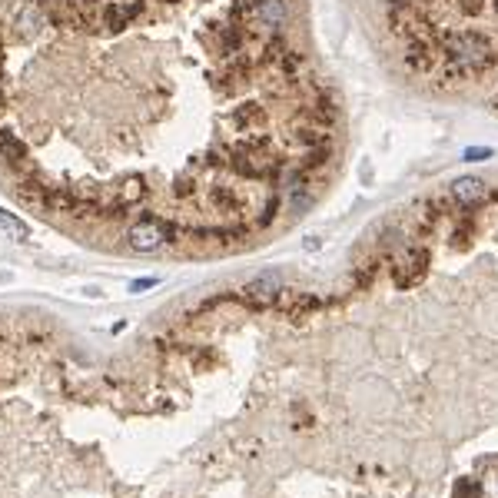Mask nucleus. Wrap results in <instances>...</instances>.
I'll return each mask as SVG.
<instances>
[{"label":"nucleus","instance_id":"nucleus-1","mask_svg":"<svg viewBox=\"0 0 498 498\" xmlns=\"http://www.w3.org/2000/svg\"><path fill=\"white\" fill-rule=\"evenodd\" d=\"M435 50H439V57L458 60L472 76L492 70L498 60V47L492 44L482 30H448V33L439 30Z\"/></svg>","mask_w":498,"mask_h":498},{"label":"nucleus","instance_id":"nucleus-2","mask_svg":"<svg viewBox=\"0 0 498 498\" xmlns=\"http://www.w3.org/2000/svg\"><path fill=\"white\" fill-rule=\"evenodd\" d=\"M452 199L462 206V209H482L485 203H495L498 193H492L488 183L478 180V176H462V180L452 183Z\"/></svg>","mask_w":498,"mask_h":498},{"label":"nucleus","instance_id":"nucleus-3","mask_svg":"<svg viewBox=\"0 0 498 498\" xmlns=\"http://www.w3.org/2000/svg\"><path fill=\"white\" fill-rule=\"evenodd\" d=\"M435 40L429 37H412L409 47H405V66H409L412 74H429L435 66Z\"/></svg>","mask_w":498,"mask_h":498},{"label":"nucleus","instance_id":"nucleus-4","mask_svg":"<svg viewBox=\"0 0 498 498\" xmlns=\"http://www.w3.org/2000/svg\"><path fill=\"white\" fill-rule=\"evenodd\" d=\"M256 13L266 30H282L293 17V7H289V0H256Z\"/></svg>","mask_w":498,"mask_h":498},{"label":"nucleus","instance_id":"nucleus-5","mask_svg":"<svg viewBox=\"0 0 498 498\" xmlns=\"http://www.w3.org/2000/svg\"><path fill=\"white\" fill-rule=\"evenodd\" d=\"M0 226L4 229H11L13 236L21 239V236H27V226H23V223H17V219L11 216V213H4V209H0Z\"/></svg>","mask_w":498,"mask_h":498},{"label":"nucleus","instance_id":"nucleus-6","mask_svg":"<svg viewBox=\"0 0 498 498\" xmlns=\"http://www.w3.org/2000/svg\"><path fill=\"white\" fill-rule=\"evenodd\" d=\"M455 7L462 13H468V17H475V13L485 7V0H455Z\"/></svg>","mask_w":498,"mask_h":498},{"label":"nucleus","instance_id":"nucleus-7","mask_svg":"<svg viewBox=\"0 0 498 498\" xmlns=\"http://www.w3.org/2000/svg\"><path fill=\"white\" fill-rule=\"evenodd\" d=\"M462 156H465L468 163H478V160H488V156H492V150H488V146H468Z\"/></svg>","mask_w":498,"mask_h":498},{"label":"nucleus","instance_id":"nucleus-8","mask_svg":"<svg viewBox=\"0 0 498 498\" xmlns=\"http://www.w3.org/2000/svg\"><path fill=\"white\" fill-rule=\"evenodd\" d=\"M150 286H156V279H140V282H133V293H140V289H150Z\"/></svg>","mask_w":498,"mask_h":498},{"label":"nucleus","instance_id":"nucleus-9","mask_svg":"<svg viewBox=\"0 0 498 498\" xmlns=\"http://www.w3.org/2000/svg\"><path fill=\"white\" fill-rule=\"evenodd\" d=\"M495 7H498V0H495Z\"/></svg>","mask_w":498,"mask_h":498}]
</instances>
